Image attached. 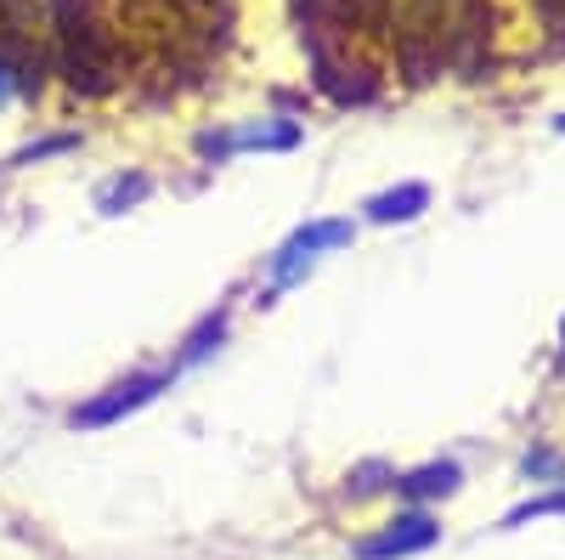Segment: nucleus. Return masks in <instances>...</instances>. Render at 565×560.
<instances>
[{"label":"nucleus","mask_w":565,"mask_h":560,"mask_svg":"<svg viewBox=\"0 0 565 560\" xmlns=\"http://www.w3.org/2000/svg\"><path fill=\"white\" fill-rule=\"evenodd\" d=\"M52 34L63 45V68H68L74 85H85V91H108L114 85L119 52H114V40H108V23L90 12V0H57Z\"/></svg>","instance_id":"f257e3e1"},{"label":"nucleus","mask_w":565,"mask_h":560,"mask_svg":"<svg viewBox=\"0 0 565 560\" xmlns=\"http://www.w3.org/2000/svg\"><path fill=\"white\" fill-rule=\"evenodd\" d=\"M40 7L34 0H0V68L12 80H29V68H40Z\"/></svg>","instance_id":"f03ea898"},{"label":"nucleus","mask_w":565,"mask_h":560,"mask_svg":"<svg viewBox=\"0 0 565 560\" xmlns=\"http://www.w3.org/2000/svg\"><path fill=\"white\" fill-rule=\"evenodd\" d=\"M537 12H543V23L554 34H565V0H537Z\"/></svg>","instance_id":"7ed1b4c3"}]
</instances>
